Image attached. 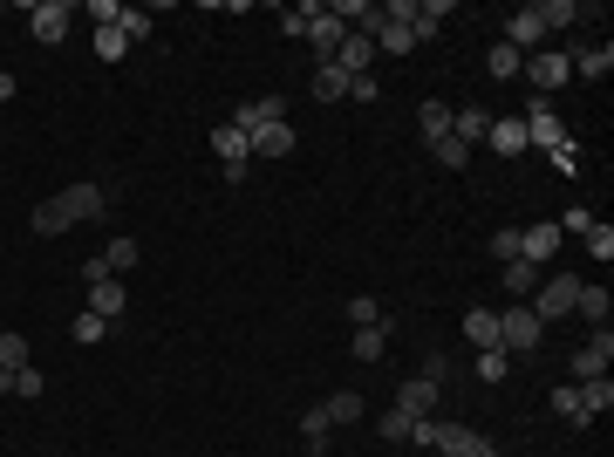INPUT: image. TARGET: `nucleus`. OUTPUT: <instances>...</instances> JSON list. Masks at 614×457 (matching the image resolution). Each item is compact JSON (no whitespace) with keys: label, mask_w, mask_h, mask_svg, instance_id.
Masks as SVG:
<instances>
[{"label":"nucleus","mask_w":614,"mask_h":457,"mask_svg":"<svg viewBox=\"0 0 614 457\" xmlns=\"http://www.w3.org/2000/svg\"><path fill=\"white\" fill-rule=\"evenodd\" d=\"M110 212V185H62L48 205H35V232H69Z\"/></svg>","instance_id":"obj_1"},{"label":"nucleus","mask_w":614,"mask_h":457,"mask_svg":"<svg viewBox=\"0 0 614 457\" xmlns=\"http://www.w3.org/2000/svg\"><path fill=\"white\" fill-rule=\"evenodd\" d=\"M410 444H423V451H437V457H492V444L471 430V423H410Z\"/></svg>","instance_id":"obj_2"},{"label":"nucleus","mask_w":614,"mask_h":457,"mask_svg":"<svg viewBox=\"0 0 614 457\" xmlns=\"http://www.w3.org/2000/svg\"><path fill=\"white\" fill-rule=\"evenodd\" d=\"M539 335H546V321L533 307H505L499 314V348H539Z\"/></svg>","instance_id":"obj_3"},{"label":"nucleus","mask_w":614,"mask_h":457,"mask_svg":"<svg viewBox=\"0 0 614 457\" xmlns=\"http://www.w3.org/2000/svg\"><path fill=\"white\" fill-rule=\"evenodd\" d=\"M574 294H580L574 273H553L546 294H533V314H539V321H560V314H574Z\"/></svg>","instance_id":"obj_4"},{"label":"nucleus","mask_w":614,"mask_h":457,"mask_svg":"<svg viewBox=\"0 0 614 457\" xmlns=\"http://www.w3.org/2000/svg\"><path fill=\"white\" fill-rule=\"evenodd\" d=\"M526 82H533L539 96H546V89H567V82H574V62H567V55H560V48H553V55H546V48H539L533 62H526Z\"/></svg>","instance_id":"obj_5"},{"label":"nucleus","mask_w":614,"mask_h":457,"mask_svg":"<svg viewBox=\"0 0 614 457\" xmlns=\"http://www.w3.org/2000/svg\"><path fill=\"white\" fill-rule=\"evenodd\" d=\"M553 253H560V226H553V219H539V226L519 232V260H526V267L546 273V260H553Z\"/></svg>","instance_id":"obj_6"},{"label":"nucleus","mask_w":614,"mask_h":457,"mask_svg":"<svg viewBox=\"0 0 614 457\" xmlns=\"http://www.w3.org/2000/svg\"><path fill=\"white\" fill-rule=\"evenodd\" d=\"M28 28H35V41L55 48V41L69 35V0H35V7H28Z\"/></svg>","instance_id":"obj_7"},{"label":"nucleus","mask_w":614,"mask_h":457,"mask_svg":"<svg viewBox=\"0 0 614 457\" xmlns=\"http://www.w3.org/2000/svg\"><path fill=\"white\" fill-rule=\"evenodd\" d=\"M389 410H403L410 423H423L430 410H437V382H430V376H410L403 389H396V403H389Z\"/></svg>","instance_id":"obj_8"},{"label":"nucleus","mask_w":614,"mask_h":457,"mask_svg":"<svg viewBox=\"0 0 614 457\" xmlns=\"http://www.w3.org/2000/svg\"><path fill=\"white\" fill-rule=\"evenodd\" d=\"M608 362H614V335L608 328H594V342L574 355V382H594V376H608Z\"/></svg>","instance_id":"obj_9"},{"label":"nucleus","mask_w":614,"mask_h":457,"mask_svg":"<svg viewBox=\"0 0 614 457\" xmlns=\"http://www.w3.org/2000/svg\"><path fill=\"white\" fill-rule=\"evenodd\" d=\"M519 123H526V144H546V151H560V144H567V123L546 110V103H533V110L519 116Z\"/></svg>","instance_id":"obj_10"},{"label":"nucleus","mask_w":614,"mask_h":457,"mask_svg":"<svg viewBox=\"0 0 614 457\" xmlns=\"http://www.w3.org/2000/svg\"><path fill=\"white\" fill-rule=\"evenodd\" d=\"M335 69H342V76H369V69H376V41L348 28V41L335 48Z\"/></svg>","instance_id":"obj_11"},{"label":"nucleus","mask_w":614,"mask_h":457,"mask_svg":"<svg viewBox=\"0 0 614 457\" xmlns=\"http://www.w3.org/2000/svg\"><path fill=\"white\" fill-rule=\"evenodd\" d=\"M232 123H239V130H260V123H287V103H280V96H246V103L232 110Z\"/></svg>","instance_id":"obj_12"},{"label":"nucleus","mask_w":614,"mask_h":457,"mask_svg":"<svg viewBox=\"0 0 614 457\" xmlns=\"http://www.w3.org/2000/svg\"><path fill=\"white\" fill-rule=\"evenodd\" d=\"M505 41H512L519 55H526V48L539 55V41H546V21H539V7H519V14L505 21Z\"/></svg>","instance_id":"obj_13"},{"label":"nucleus","mask_w":614,"mask_h":457,"mask_svg":"<svg viewBox=\"0 0 614 457\" xmlns=\"http://www.w3.org/2000/svg\"><path fill=\"white\" fill-rule=\"evenodd\" d=\"M307 41L321 48V62H335V48L348 41V28L335 21V14H328V7H314V21H307Z\"/></svg>","instance_id":"obj_14"},{"label":"nucleus","mask_w":614,"mask_h":457,"mask_svg":"<svg viewBox=\"0 0 614 457\" xmlns=\"http://www.w3.org/2000/svg\"><path fill=\"white\" fill-rule=\"evenodd\" d=\"M246 151L253 157H287L294 151V130H287V123H260V130H246Z\"/></svg>","instance_id":"obj_15"},{"label":"nucleus","mask_w":614,"mask_h":457,"mask_svg":"<svg viewBox=\"0 0 614 457\" xmlns=\"http://www.w3.org/2000/svg\"><path fill=\"white\" fill-rule=\"evenodd\" d=\"M464 342L478 348V355L499 348V314H492V307H471V314H464Z\"/></svg>","instance_id":"obj_16"},{"label":"nucleus","mask_w":614,"mask_h":457,"mask_svg":"<svg viewBox=\"0 0 614 457\" xmlns=\"http://www.w3.org/2000/svg\"><path fill=\"white\" fill-rule=\"evenodd\" d=\"M485 144H492L499 157H519L526 151V123H519V116H499V123L485 130Z\"/></svg>","instance_id":"obj_17"},{"label":"nucleus","mask_w":614,"mask_h":457,"mask_svg":"<svg viewBox=\"0 0 614 457\" xmlns=\"http://www.w3.org/2000/svg\"><path fill=\"white\" fill-rule=\"evenodd\" d=\"M574 396H580V417H601V410H614V382H608V376L574 382Z\"/></svg>","instance_id":"obj_18"},{"label":"nucleus","mask_w":614,"mask_h":457,"mask_svg":"<svg viewBox=\"0 0 614 457\" xmlns=\"http://www.w3.org/2000/svg\"><path fill=\"white\" fill-rule=\"evenodd\" d=\"M451 21V0H417V21H410V35L417 41H437V28Z\"/></svg>","instance_id":"obj_19"},{"label":"nucleus","mask_w":614,"mask_h":457,"mask_svg":"<svg viewBox=\"0 0 614 457\" xmlns=\"http://www.w3.org/2000/svg\"><path fill=\"white\" fill-rule=\"evenodd\" d=\"M123 301H130V294H123L116 280H89V314H103V321H116V314H123Z\"/></svg>","instance_id":"obj_20"},{"label":"nucleus","mask_w":614,"mask_h":457,"mask_svg":"<svg viewBox=\"0 0 614 457\" xmlns=\"http://www.w3.org/2000/svg\"><path fill=\"white\" fill-rule=\"evenodd\" d=\"M307 89H314V103H342V96H348V76H342V69H335V62H321Z\"/></svg>","instance_id":"obj_21"},{"label":"nucleus","mask_w":614,"mask_h":457,"mask_svg":"<svg viewBox=\"0 0 614 457\" xmlns=\"http://www.w3.org/2000/svg\"><path fill=\"white\" fill-rule=\"evenodd\" d=\"M485 130H492L485 110H451V137H458V144H485Z\"/></svg>","instance_id":"obj_22"},{"label":"nucleus","mask_w":614,"mask_h":457,"mask_svg":"<svg viewBox=\"0 0 614 457\" xmlns=\"http://www.w3.org/2000/svg\"><path fill=\"white\" fill-rule=\"evenodd\" d=\"M485 69H492V76H499V82H512V76H519V69H526V55H519L512 41H492V55H485Z\"/></svg>","instance_id":"obj_23"},{"label":"nucleus","mask_w":614,"mask_h":457,"mask_svg":"<svg viewBox=\"0 0 614 457\" xmlns=\"http://www.w3.org/2000/svg\"><path fill=\"white\" fill-rule=\"evenodd\" d=\"M389 328H355V342H348V355H355V362H383L389 355Z\"/></svg>","instance_id":"obj_24"},{"label":"nucleus","mask_w":614,"mask_h":457,"mask_svg":"<svg viewBox=\"0 0 614 457\" xmlns=\"http://www.w3.org/2000/svg\"><path fill=\"white\" fill-rule=\"evenodd\" d=\"M301 437H307V451H314V457H328V403H314V410L301 417Z\"/></svg>","instance_id":"obj_25"},{"label":"nucleus","mask_w":614,"mask_h":457,"mask_svg":"<svg viewBox=\"0 0 614 457\" xmlns=\"http://www.w3.org/2000/svg\"><path fill=\"white\" fill-rule=\"evenodd\" d=\"M362 417H369V396H355V389L328 396V423H362Z\"/></svg>","instance_id":"obj_26"},{"label":"nucleus","mask_w":614,"mask_h":457,"mask_svg":"<svg viewBox=\"0 0 614 457\" xmlns=\"http://www.w3.org/2000/svg\"><path fill=\"white\" fill-rule=\"evenodd\" d=\"M499 280H505V294H539V267H526V260H505Z\"/></svg>","instance_id":"obj_27"},{"label":"nucleus","mask_w":614,"mask_h":457,"mask_svg":"<svg viewBox=\"0 0 614 457\" xmlns=\"http://www.w3.org/2000/svg\"><path fill=\"white\" fill-rule=\"evenodd\" d=\"M574 314H587L594 328H608V287H580V294H574Z\"/></svg>","instance_id":"obj_28"},{"label":"nucleus","mask_w":614,"mask_h":457,"mask_svg":"<svg viewBox=\"0 0 614 457\" xmlns=\"http://www.w3.org/2000/svg\"><path fill=\"white\" fill-rule=\"evenodd\" d=\"M417 116H423V137H430V144H437V137H451V103H437V96H430Z\"/></svg>","instance_id":"obj_29"},{"label":"nucleus","mask_w":614,"mask_h":457,"mask_svg":"<svg viewBox=\"0 0 614 457\" xmlns=\"http://www.w3.org/2000/svg\"><path fill=\"white\" fill-rule=\"evenodd\" d=\"M567 62H574V76H608V69H614V48L601 41V48H587V55H567Z\"/></svg>","instance_id":"obj_30"},{"label":"nucleus","mask_w":614,"mask_h":457,"mask_svg":"<svg viewBox=\"0 0 614 457\" xmlns=\"http://www.w3.org/2000/svg\"><path fill=\"white\" fill-rule=\"evenodd\" d=\"M137 260H144V246H137V239H110V253H103V267H110V273H130Z\"/></svg>","instance_id":"obj_31"},{"label":"nucleus","mask_w":614,"mask_h":457,"mask_svg":"<svg viewBox=\"0 0 614 457\" xmlns=\"http://www.w3.org/2000/svg\"><path fill=\"white\" fill-rule=\"evenodd\" d=\"M539 21H546V28H574L580 0H539Z\"/></svg>","instance_id":"obj_32"},{"label":"nucleus","mask_w":614,"mask_h":457,"mask_svg":"<svg viewBox=\"0 0 614 457\" xmlns=\"http://www.w3.org/2000/svg\"><path fill=\"white\" fill-rule=\"evenodd\" d=\"M430 151H437V164H444V171H464V164H471V144H458V137H437Z\"/></svg>","instance_id":"obj_33"},{"label":"nucleus","mask_w":614,"mask_h":457,"mask_svg":"<svg viewBox=\"0 0 614 457\" xmlns=\"http://www.w3.org/2000/svg\"><path fill=\"white\" fill-rule=\"evenodd\" d=\"M96 55H103V62H123V55H130V41H123V28H96Z\"/></svg>","instance_id":"obj_34"},{"label":"nucleus","mask_w":614,"mask_h":457,"mask_svg":"<svg viewBox=\"0 0 614 457\" xmlns=\"http://www.w3.org/2000/svg\"><path fill=\"white\" fill-rule=\"evenodd\" d=\"M116 28H123V41H144L151 35V14L144 7H116Z\"/></svg>","instance_id":"obj_35"},{"label":"nucleus","mask_w":614,"mask_h":457,"mask_svg":"<svg viewBox=\"0 0 614 457\" xmlns=\"http://www.w3.org/2000/svg\"><path fill=\"white\" fill-rule=\"evenodd\" d=\"M69 335H76V342H103V335H110V321H103V314H89V307H82L76 321H69Z\"/></svg>","instance_id":"obj_36"},{"label":"nucleus","mask_w":614,"mask_h":457,"mask_svg":"<svg viewBox=\"0 0 614 457\" xmlns=\"http://www.w3.org/2000/svg\"><path fill=\"white\" fill-rule=\"evenodd\" d=\"M348 321H355V328H389V321H383V307L369 301V294H355V301H348Z\"/></svg>","instance_id":"obj_37"},{"label":"nucleus","mask_w":614,"mask_h":457,"mask_svg":"<svg viewBox=\"0 0 614 457\" xmlns=\"http://www.w3.org/2000/svg\"><path fill=\"white\" fill-rule=\"evenodd\" d=\"M0 369H28V335H0Z\"/></svg>","instance_id":"obj_38"},{"label":"nucleus","mask_w":614,"mask_h":457,"mask_svg":"<svg viewBox=\"0 0 614 457\" xmlns=\"http://www.w3.org/2000/svg\"><path fill=\"white\" fill-rule=\"evenodd\" d=\"M546 403H553V410H560L567 423H587V417H580V396H574V382H560V389H553Z\"/></svg>","instance_id":"obj_39"},{"label":"nucleus","mask_w":614,"mask_h":457,"mask_svg":"<svg viewBox=\"0 0 614 457\" xmlns=\"http://www.w3.org/2000/svg\"><path fill=\"white\" fill-rule=\"evenodd\" d=\"M505 369H512L505 348H485V355H478V376H485V382H505Z\"/></svg>","instance_id":"obj_40"},{"label":"nucleus","mask_w":614,"mask_h":457,"mask_svg":"<svg viewBox=\"0 0 614 457\" xmlns=\"http://www.w3.org/2000/svg\"><path fill=\"white\" fill-rule=\"evenodd\" d=\"M492 260H519V226H505V232H492Z\"/></svg>","instance_id":"obj_41"},{"label":"nucleus","mask_w":614,"mask_h":457,"mask_svg":"<svg viewBox=\"0 0 614 457\" xmlns=\"http://www.w3.org/2000/svg\"><path fill=\"white\" fill-rule=\"evenodd\" d=\"M383 437L389 444H410V417H403V410H383Z\"/></svg>","instance_id":"obj_42"},{"label":"nucleus","mask_w":614,"mask_h":457,"mask_svg":"<svg viewBox=\"0 0 614 457\" xmlns=\"http://www.w3.org/2000/svg\"><path fill=\"white\" fill-rule=\"evenodd\" d=\"M348 96H355V103H376V96H383V82H376V76H348Z\"/></svg>","instance_id":"obj_43"},{"label":"nucleus","mask_w":614,"mask_h":457,"mask_svg":"<svg viewBox=\"0 0 614 457\" xmlns=\"http://www.w3.org/2000/svg\"><path fill=\"white\" fill-rule=\"evenodd\" d=\"M307 21H314V7H287V14H280V28H287V35H307Z\"/></svg>","instance_id":"obj_44"},{"label":"nucleus","mask_w":614,"mask_h":457,"mask_svg":"<svg viewBox=\"0 0 614 457\" xmlns=\"http://www.w3.org/2000/svg\"><path fill=\"white\" fill-rule=\"evenodd\" d=\"M587 246H594V260H608V253H614V232L608 226H587Z\"/></svg>","instance_id":"obj_45"},{"label":"nucleus","mask_w":614,"mask_h":457,"mask_svg":"<svg viewBox=\"0 0 614 457\" xmlns=\"http://www.w3.org/2000/svg\"><path fill=\"white\" fill-rule=\"evenodd\" d=\"M14 396H41V376H35V369H14Z\"/></svg>","instance_id":"obj_46"},{"label":"nucleus","mask_w":614,"mask_h":457,"mask_svg":"<svg viewBox=\"0 0 614 457\" xmlns=\"http://www.w3.org/2000/svg\"><path fill=\"white\" fill-rule=\"evenodd\" d=\"M7 96H14V76H7V69H0V103H7Z\"/></svg>","instance_id":"obj_47"},{"label":"nucleus","mask_w":614,"mask_h":457,"mask_svg":"<svg viewBox=\"0 0 614 457\" xmlns=\"http://www.w3.org/2000/svg\"><path fill=\"white\" fill-rule=\"evenodd\" d=\"M492 457H499V451H492Z\"/></svg>","instance_id":"obj_48"}]
</instances>
